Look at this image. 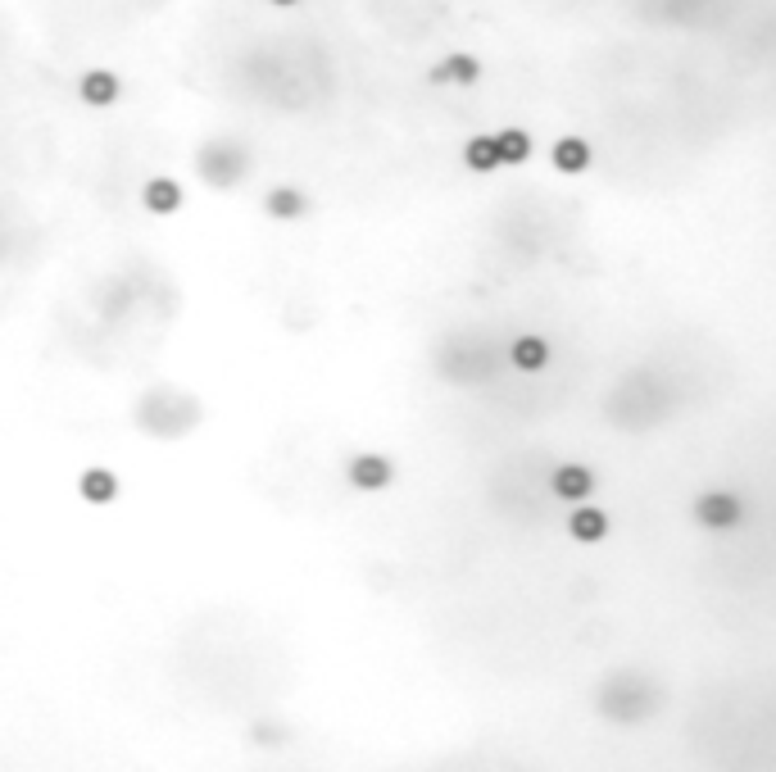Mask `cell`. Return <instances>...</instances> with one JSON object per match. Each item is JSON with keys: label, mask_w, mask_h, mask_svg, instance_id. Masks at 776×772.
Segmentation results:
<instances>
[{"label": "cell", "mask_w": 776, "mask_h": 772, "mask_svg": "<svg viewBox=\"0 0 776 772\" xmlns=\"http://www.w3.org/2000/svg\"><path fill=\"white\" fill-rule=\"evenodd\" d=\"M200 423L196 396L177 391V386H155L137 400V427L150 436H182Z\"/></svg>", "instance_id": "6da1fadb"}, {"label": "cell", "mask_w": 776, "mask_h": 772, "mask_svg": "<svg viewBox=\"0 0 776 772\" xmlns=\"http://www.w3.org/2000/svg\"><path fill=\"white\" fill-rule=\"evenodd\" d=\"M196 173H200V182L227 191L250 173V150L241 146V141H232V137H214V141H205V146L196 150Z\"/></svg>", "instance_id": "7a4b0ae2"}, {"label": "cell", "mask_w": 776, "mask_h": 772, "mask_svg": "<svg viewBox=\"0 0 776 772\" xmlns=\"http://www.w3.org/2000/svg\"><path fill=\"white\" fill-rule=\"evenodd\" d=\"M695 518L708 532H731V527L745 523V500L731 491H704L695 500Z\"/></svg>", "instance_id": "3957f363"}, {"label": "cell", "mask_w": 776, "mask_h": 772, "mask_svg": "<svg viewBox=\"0 0 776 772\" xmlns=\"http://www.w3.org/2000/svg\"><path fill=\"white\" fill-rule=\"evenodd\" d=\"M345 477H350L354 491H386L391 477H395V468H391V459L386 455H354L350 468H345Z\"/></svg>", "instance_id": "277c9868"}, {"label": "cell", "mask_w": 776, "mask_h": 772, "mask_svg": "<svg viewBox=\"0 0 776 772\" xmlns=\"http://www.w3.org/2000/svg\"><path fill=\"white\" fill-rule=\"evenodd\" d=\"M550 491L559 495V500H568V505H581V500L595 491V473H590L586 464H563L559 473L550 477Z\"/></svg>", "instance_id": "5b68a950"}, {"label": "cell", "mask_w": 776, "mask_h": 772, "mask_svg": "<svg viewBox=\"0 0 776 772\" xmlns=\"http://www.w3.org/2000/svg\"><path fill=\"white\" fill-rule=\"evenodd\" d=\"M78 495L87 500V505H114L118 500V477L109 473V468H87V473L78 477Z\"/></svg>", "instance_id": "8992f818"}, {"label": "cell", "mask_w": 776, "mask_h": 772, "mask_svg": "<svg viewBox=\"0 0 776 772\" xmlns=\"http://www.w3.org/2000/svg\"><path fill=\"white\" fill-rule=\"evenodd\" d=\"M568 532L577 536V541L595 545V541L609 536V514H604V509H590V505H577L572 509V518H568Z\"/></svg>", "instance_id": "52a82bcc"}, {"label": "cell", "mask_w": 776, "mask_h": 772, "mask_svg": "<svg viewBox=\"0 0 776 772\" xmlns=\"http://www.w3.org/2000/svg\"><path fill=\"white\" fill-rule=\"evenodd\" d=\"M509 359H513V368H522V373H541V368L550 364V341H541V337H518L509 346Z\"/></svg>", "instance_id": "ba28073f"}, {"label": "cell", "mask_w": 776, "mask_h": 772, "mask_svg": "<svg viewBox=\"0 0 776 772\" xmlns=\"http://www.w3.org/2000/svg\"><path fill=\"white\" fill-rule=\"evenodd\" d=\"M550 159H554V169L559 173H586L590 169V146L581 137H563V141H554Z\"/></svg>", "instance_id": "9c48e42d"}, {"label": "cell", "mask_w": 776, "mask_h": 772, "mask_svg": "<svg viewBox=\"0 0 776 772\" xmlns=\"http://www.w3.org/2000/svg\"><path fill=\"white\" fill-rule=\"evenodd\" d=\"M141 205H146L150 214H173V209L182 205V187H177L173 178H150L146 191H141Z\"/></svg>", "instance_id": "30bf717a"}, {"label": "cell", "mask_w": 776, "mask_h": 772, "mask_svg": "<svg viewBox=\"0 0 776 772\" xmlns=\"http://www.w3.org/2000/svg\"><path fill=\"white\" fill-rule=\"evenodd\" d=\"M78 96L82 100H87V105H114V100H118V78H114V73H105V69H91L87 73V78H82L78 82Z\"/></svg>", "instance_id": "8fae6325"}, {"label": "cell", "mask_w": 776, "mask_h": 772, "mask_svg": "<svg viewBox=\"0 0 776 772\" xmlns=\"http://www.w3.org/2000/svg\"><path fill=\"white\" fill-rule=\"evenodd\" d=\"M477 78H482V60H472V55H450V60H441L432 69V82H459V87H468Z\"/></svg>", "instance_id": "7c38bea8"}, {"label": "cell", "mask_w": 776, "mask_h": 772, "mask_svg": "<svg viewBox=\"0 0 776 772\" xmlns=\"http://www.w3.org/2000/svg\"><path fill=\"white\" fill-rule=\"evenodd\" d=\"M463 164H468L472 173H495V169H504L495 137H472L468 146H463Z\"/></svg>", "instance_id": "4fadbf2b"}, {"label": "cell", "mask_w": 776, "mask_h": 772, "mask_svg": "<svg viewBox=\"0 0 776 772\" xmlns=\"http://www.w3.org/2000/svg\"><path fill=\"white\" fill-rule=\"evenodd\" d=\"M264 209L273 218H300L309 209V200H305V191H295V187H273L264 196Z\"/></svg>", "instance_id": "5bb4252c"}, {"label": "cell", "mask_w": 776, "mask_h": 772, "mask_svg": "<svg viewBox=\"0 0 776 772\" xmlns=\"http://www.w3.org/2000/svg\"><path fill=\"white\" fill-rule=\"evenodd\" d=\"M495 146H500V164H527L531 159V137L518 128L495 132Z\"/></svg>", "instance_id": "9a60e30c"}, {"label": "cell", "mask_w": 776, "mask_h": 772, "mask_svg": "<svg viewBox=\"0 0 776 772\" xmlns=\"http://www.w3.org/2000/svg\"><path fill=\"white\" fill-rule=\"evenodd\" d=\"M5 250H10V246H5V232H0V259H5Z\"/></svg>", "instance_id": "2e32d148"}, {"label": "cell", "mask_w": 776, "mask_h": 772, "mask_svg": "<svg viewBox=\"0 0 776 772\" xmlns=\"http://www.w3.org/2000/svg\"><path fill=\"white\" fill-rule=\"evenodd\" d=\"M273 5H295V0H273Z\"/></svg>", "instance_id": "e0dca14e"}]
</instances>
